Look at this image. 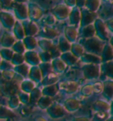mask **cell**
Returning a JSON list of instances; mask_svg holds the SVG:
<instances>
[{"label":"cell","instance_id":"6da1fadb","mask_svg":"<svg viewBox=\"0 0 113 121\" xmlns=\"http://www.w3.org/2000/svg\"><path fill=\"white\" fill-rule=\"evenodd\" d=\"M103 42L102 39L97 37H90L87 38L84 43V48L88 51V53H100L103 50Z\"/></svg>","mask_w":113,"mask_h":121},{"label":"cell","instance_id":"7a4b0ae2","mask_svg":"<svg viewBox=\"0 0 113 121\" xmlns=\"http://www.w3.org/2000/svg\"><path fill=\"white\" fill-rule=\"evenodd\" d=\"M46 112L48 116L52 119H60L64 118L67 113V111L64 105L57 103L52 104L50 107L46 110Z\"/></svg>","mask_w":113,"mask_h":121},{"label":"cell","instance_id":"3957f363","mask_svg":"<svg viewBox=\"0 0 113 121\" xmlns=\"http://www.w3.org/2000/svg\"><path fill=\"white\" fill-rule=\"evenodd\" d=\"M82 72L87 80L97 79L100 75V67L98 64H86L82 66Z\"/></svg>","mask_w":113,"mask_h":121},{"label":"cell","instance_id":"277c9868","mask_svg":"<svg viewBox=\"0 0 113 121\" xmlns=\"http://www.w3.org/2000/svg\"><path fill=\"white\" fill-rule=\"evenodd\" d=\"M58 88L66 94H73L78 90L79 84L76 81H64L59 84Z\"/></svg>","mask_w":113,"mask_h":121},{"label":"cell","instance_id":"5b68a950","mask_svg":"<svg viewBox=\"0 0 113 121\" xmlns=\"http://www.w3.org/2000/svg\"><path fill=\"white\" fill-rule=\"evenodd\" d=\"M64 107L65 108L67 112H75L80 108V102L74 97L67 98L64 103Z\"/></svg>","mask_w":113,"mask_h":121},{"label":"cell","instance_id":"8992f818","mask_svg":"<svg viewBox=\"0 0 113 121\" xmlns=\"http://www.w3.org/2000/svg\"><path fill=\"white\" fill-rule=\"evenodd\" d=\"M25 57V61L27 62V64L31 65H40L41 59L39 53H37L35 51H28L24 54Z\"/></svg>","mask_w":113,"mask_h":121},{"label":"cell","instance_id":"52a82bcc","mask_svg":"<svg viewBox=\"0 0 113 121\" xmlns=\"http://www.w3.org/2000/svg\"><path fill=\"white\" fill-rule=\"evenodd\" d=\"M103 95L107 100H112L113 99V81L108 80L103 82Z\"/></svg>","mask_w":113,"mask_h":121},{"label":"cell","instance_id":"ba28073f","mask_svg":"<svg viewBox=\"0 0 113 121\" xmlns=\"http://www.w3.org/2000/svg\"><path fill=\"white\" fill-rule=\"evenodd\" d=\"M30 80H32L35 82H39V81H43V74L41 72V69L39 66L37 65H34L30 68L29 73H28Z\"/></svg>","mask_w":113,"mask_h":121},{"label":"cell","instance_id":"9c48e42d","mask_svg":"<svg viewBox=\"0 0 113 121\" xmlns=\"http://www.w3.org/2000/svg\"><path fill=\"white\" fill-rule=\"evenodd\" d=\"M52 65V71L56 73H62L65 69V65L66 64L62 60V58H54L51 63Z\"/></svg>","mask_w":113,"mask_h":121},{"label":"cell","instance_id":"30bf717a","mask_svg":"<svg viewBox=\"0 0 113 121\" xmlns=\"http://www.w3.org/2000/svg\"><path fill=\"white\" fill-rule=\"evenodd\" d=\"M92 108L95 111H110V104L107 101H103V100H97L93 104Z\"/></svg>","mask_w":113,"mask_h":121},{"label":"cell","instance_id":"8fae6325","mask_svg":"<svg viewBox=\"0 0 113 121\" xmlns=\"http://www.w3.org/2000/svg\"><path fill=\"white\" fill-rule=\"evenodd\" d=\"M82 61L86 64H99L102 61V57L93 53H85L81 56Z\"/></svg>","mask_w":113,"mask_h":121},{"label":"cell","instance_id":"7c38bea8","mask_svg":"<svg viewBox=\"0 0 113 121\" xmlns=\"http://www.w3.org/2000/svg\"><path fill=\"white\" fill-rule=\"evenodd\" d=\"M101 57H102L103 62H108V61H111L113 59V49L110 44L104 45Z\"/></svg>","mask_w":113,"mask_h":121},{"label":"cell","instance_id":"4fadbf2b","mask_svg":"<svg viewBox=\"0 0 113 121\" xmlns=\"http://www.w3.org/2000/svg\"><path fill=\"white\" fill-rule=\"evenodd\" d=\"M16 116L13 110L9 107L0 105V120L4 119H8V118H13Z\"/></svg>","mask_w":113,"mask_h":121},{"label":"cell","instance_id":"5bb4252c","mask_svg":"<svg viewBox=\"0 0 113 121\" xmlns=\"http://www.w3.org/2000/svg\"><path fill=\"white\" fill-rule=\"evenodd\" d=\"M61 58H62V60H63L66 65H73L74 64L77 63L79 57H76L74 54L70 52V51H67V52L62 53Z\"/></svg>","mask_w":113,"mask_h":121},{"label":"cell","instance_id":"9a60e30c","mask_svg":"<svg viewBox=\"0 0 113 121\" xmlns=\"http://www.w3.org/2000/svg\"><path fill=\"white\" fill-rule=\"evenodd\" d=\"M59 90L58 87H56V84L49 85V86H45L42 90L43 95H46V96H50V97H53L55 96L57 92Z\"/></svg>","mask_w":113,"mask_h":121},{"label":"cell","instance_id":"2e32d148","mask_svg":"<svg viewBox=\"0 0 113 121\" xmlns=\"http://www.w3.org/2000/svg\"><path fill=\"white\" fill-rule=\"evenodd\" d=\"M35 88V81H33L32 80H25L21 82L20 84V89L22 92L30 94L33 89Z\"/></svg>","mask_w":113,"mask_h":121},{"label":"cell","instance_id":"e0dca14e","mask_svg":"<svg viewBox=\"0 0 113 121\" xmlns=\"http://www.w3.org/2000/svg\"><path fill=\"white\" fill-rule=\"evenodd\" d=\"M52 104L53 103H52L51 97L46 96V95H42V97L39 99V101L37 102L36 104L41 110H47Z\"/></svg>","mask_w":113,"mask_h":121},{"label":"cell","instance_id":"ac0fdd59","mask_svg":"<svg viewBox=\"0 0 113 121\" xmlns=\"http://www.w3.org/2000/svg\"><path fill=\"white\" fill-rule=\"evenodd\" d=\"M15 43V38L11 34H4L1 39V44L4 48L12 47Z\"/></svg>","mask_w":113,"mask_h":121},{"label":"cell","instance_id":"d6986e66","mask_svg":"<svg viewBox=\"0 0 113 121\" xmlns=\"http://www.w3.org/2000/svg\"><path fill=\"white\" fill-rule=\"evenodd\" d=\"M71 43L66 37L61 36L59 38V42H58V48H59L60 51L64 53V52H67L71 50Z\"/></svg>","mask_w":113,"mask_h":121},{"label":"cell","instance_id":"ffe728a7","mask_svg":"<svg viewBox=\"0 0 113 121\" xmlns=\"http://www.w3.org/2000/svg\"><path fill=\"white\" fill-rule=\"evenodd\" d=\"M42 95H43V93H42V90L39 89V88H35L32 90V92L29 94V96H30V101H29V104H37V102L39 101V99L42 97Z\"/></svg>","mask_w":113,"mask_h":121},{"label":"cell","instance_id":"44dd1931","mask_svg":"<svg viewBox=\"0 0 113 121\" xmlns=\"http://www.w3.org/2000/svg\"><path fill=\"white\" fill-rule=\"evenodd\" d=\"M102 71L108 77L113 79V61L111 60L108 61V62H104V64L102 66Z\"/></svg>","mask_w":113,"mask_h":121},{"label":"cell","instance_id":"7402d4cb","mask_svg":"<svg viewBox=\"0 0 113 121\" xmlns=\"http://www.w3.org/2000/svg\"><path fill=\"white\" fill-rule=\"evenodd\" d=\"M14 70L17 73L20 74L21 76H23V77H27L28 73H29V67H28V65L27 64H20L19 65H16L15 68H14Z\"/></svg>","mask_w":113,"mask_h":121},{"label":"cell","instance_id":"603a6c76","mask_svg":"<svg viewBox=\"0 0 113 121\" xmlns=\"http://www.w3.org/2000/svg\"><path fill=\"white\" fill-rule=\"evenodd\" d=\"M20 104V100L18 95H13L9 97L8 99V107L11 108L12 110L18 109Z\"/></svg>","mask_w":113,"mask_h":121},{"label":"cell","instance_id":"cb8c5ba5","mask_svg":"<svg viewBox=\"0 0 113 121\" xmlns=\"http://www.w3.org/2000/svg\"><path fill=\"white\" fill-rule=\"evenodd\" d=\"M110 116L108 111H96L94 114L92 121H106Z\"/></svg>","mask_w":113,"mask_h":121},{"label":"cell","instance_id":"d4e9b609","mask_svg":"<svg viewBox=\"0 0 113 121\" xmlns=\"http://www.w3.org/2000/svg\"><path fill=\"white\" fill-rule=\"evenodd\" d=\"M23 43L27 50L32 51L33 49H35V48L36 47L37 43H36V40L33 36H26L24 38Z\"/></svg>","mask_w":113,"mask_h":121},{"label":"cell","instance_id":"484cf974","mask_svg":"<svg viewBox=\"0 0 113 121\" xmlns=\"http://www.w3.org/2000/svg\"><path fill=\"white\" fill-rule=\"evenodd\" d=\"M57 81H58V77L56 75H55L53 73H50L43 78L42 82H43V84L44 86H49V85L56 84V82Z\"/></svg>","mask_w":113,"mask_h":121},{"label":"cell","instance_id":"4316f807","mask_svg":"<svg viewBox=\"0 0 113 121\" xmlns=\"http://www.w3.org/2000/svg\"><path fill=\"white\" fill-rule=\"evenodd\" d=\"M13 55L14 54L13 50H11L9 48H3L0 50V56L2 58H4V60L11 61Z\"/></svg>","mask_w":113,"mask_h":121},{"label":"cell","instance_id":"83f0119b","mask_svg":"<svg viewBox=\"0 0 113 121\" xmlns=\"http://www.w3.org/2000/svg\"><path fill=\"white\" fill-rule=\"evenodd\" d=\"M71 51H72V53L74 54L76 57H80L84 54V47L79 43H73L72 44Z\"/></svg>","mask_w":113,"mask_h":121},{"label":"cell","instance_id":"f1b7e54d","mask_svg":"<svg viewBox=\"0 0 113 121\" xmlns=\"http://www.w3.org/2000/svg\"><path fill=\"white\" fill-rule=\"evenodd\" d=\"M65 37L70 43L75 42L77 38V31L74 27H67L65 30Z\"/></svg>","mask_w":113,"mask_h":121},{"label":"cell","instance_id":"f546056e","mask_svg":"<svg viewBox=\"0 0 113 121\" xmlns=\"http://www.w3.org/2000/svg\"><path fill=\"white\" fill-rule=\"evenodd\" d=\"M39 67H40V69H41V72H42V74H43V78L45 77V76H47L48 74L51 73L52 65H51V64H50L49 62H46V63H43V64L39 65Z\"/></svg>","mask_w":113,"mask_h":121},{"label":"cell","instance_id":"4dcf8cb0","mask_svg":"<svg viewBox=\"0 0 113 121\" xmlns=\"http://www.w3.org/2000/svg\"><path fill=\"white\" fill-rule=\"evenodd\" d=\"M93 93H94L93 85H90V84L84 85L83 87H81V89H80V94L84 97H89V96L92 95Z\"/></svg>","mask_w":113,"mask_h":121},{"label":"cell","instance_id":"1f68e13d","mask_svg":"<svg viewBox=\"0 0 113 121\" xmlns=\"http://www.w3.org/2000/svg\"><path fill=\"white\" fill-rule=\"evenodd\" d=\"M38 45L40 46L41 49L43 51H50V49L53 46L50 40H47V39H41V40H39L38 41Z\"/></svg>","mask_w":113,"mask_h":121},{"label":"cell","instance_id":"d6a6232c","mask_svg":"<svg viewBox=\"0 0 113 121\" xmlns=\"http://www.w3.org/2000/svg\"><path fill=\"white\" fill-rule=\"evenodd\" d=\"M11 61H12V64L13 65H19L23 64L24 63L25 57H24V55H22V54H20V53H15Z\"/></svg>","mask_w":113,"mask_h":121},{"label":"cell","instance_id":"836d02e7","mask_svg":"<svg viewBox=\"0 0 113 121\" xmlns=\"http://www.w3.org/2000/svg\"><path fill=\"white\" fill-rule=\"evenodd\" d=\"M25 49H26L25 45H24L23 43L20 42V41L16 42V43L13 45V50L16 53H20V54L24 53V52H25Z\"/></svg>","mask_w":113,"mask_h":121},{"label":"cell","instance_id":"e575fe53","mask_svg":"<svg viewBox=\"0 0 113 121\" xmlns=\"http://www.w3.org/2000/svg\"><path fill=\"white\" fill-rule=\"evenodd\" d=\"M56 35H57V33H56V31L55 29L46 28V29H44V31H43V35L45 38H50V39H51V38H54L55 36H56Z\"/></svg>","mask_w":113,"mask_h":121},{"label":"cell","instance_id":"d590c367","mask_svg":"<svg viewBox=\"0 0 113 121\" xmlns=\"http://www.w3.org/2000/svg\"><path fill=\"white\" fill-rule=\"evenodd\" d=\"M18 95H19V97H20V100L21 104H25V105H27V104H29V101H30L29 94L25 93V92H21V93L19 94Z\"/></svg>","mask_w":113,"mask_h":121},{"label":"cell","instance_id":"8d00e7d4","mask_svg":"<svg viewBox=\"0 0 113 121\" xmlns=\"http://www.w3.org/2000/svg\"><path fill=\"white\" fill-rule=\"evenodd\" d=\"M94 34H95V30H94L93 27H87L84 28L83 30V36L86 37V38H90V37H93Z\"/></svg>","mask_w":113,"mask_h":121},{"label":"cell","instance_id":"74e56055","mask_svg":"<svg viewBox=\"0 0 113 121\" xmlns=\"http://www.w3.org/2000/svg\"><path fill=\"white\" fill-rule=\"evenodd\" d=\"M39 56H40L41 61H43V63L49 62V61L52 58V57H51V55H50V51H43V52H41V53H39Z\"/></svg>","mask_w":113,"mask_h":121},{"label":"cell","instance_id":"f35d334b","mask_svg":"<svg viewBox=\"0 0 113 121\" xmlns=\"http://www.w3.org/2000/svg\"><path fill=\"white\" fill-rule=\"evenodd\" d=\"M11 67H12V64L9 63V61H7V60H4L3 62H1V64H0V69L3 71L11 70Z\"/></svg>","mask_w":113,"mask_h":121},{"label":"cell","instance_id":"ab89813d","mask_svg":"<svg viewBox=\"0 0 113 121\" xmlns=\"http://www.w3.org/2000/svg\"><path fill=\"white\" fill-rule=\"evenodd\" d=\"M2 75H3L4 79H5V80H11L12 78L13 77L14 73L11 70H5V71H3Z\"/></svg>","mask_w":113,"mask_h":121},{"label":"cell","instance_id":"60d3db41","mask_svg":"<svg viewBox=\"0 0 113 121\" xmlns=\"http://www.w3.org/2000/svg\"><path fill=\"white\" fill-rule=\"evenodd\" d=\"M94 88V93H102L103 89V84L100 83V82H96L93 85Z\"/></svg>","mask_w":113,"mask_h":121},{"label":"cell","instance_id":"b9f144b4","mask_svg":"<svg viewBox=\"0 0 113 121\" xmlns=\"http://www.w3.org/2000/svg\"><path fill=\"white\" fill-rule=\"evenodd\" d=\"M72 121H92V119L86 116H80V117H74Z\"/></svg>","mask_w":113,"mask_h":121},{"label":"cell","instance_id":"7bdbcfd3","mask_svg":"<svg viewBox=\"0 0 113 121\" xmlns=\"http://www.w3.org/2000/svg\"><path fill=\"white\" fill-rule=\"evenodd\" d=\"M34 121H48L46 119V118H44L43 116H37L34 118Z\"/></svg>","mask_w":113,"mask_h":121},{"label":"cell","instance_id":"ee69618b","mask_svg":"<svg viewBox=\"0 0 113 121\" xmlns=\"http://www.w3.org/2000/svg\"><path fill=\"white\" fill-rule=\"evenodd\" d=\"M109 113H110V116H113V99L111 100L110 104V111H109Z\"/></svg>","mask_w":113,"mask_h":121},{"label":"cell","instance_id":"f6af8a7d","mask_svg":"<svg viewBox=\"0 0 113 121\" xmlns=\"http://www.w3.org/2000/svg\"><path fill=\"white\" fill-rule=\"evenodd\" d=\"M109 29L113 32V23H110V25H109Z\"/></svg>","mask_w":113,"mask_h":121},{"label":"cell","instance_id":"bcb514c9","mask_svg":"<svg viewBox=\"0 0 113 121\" xmlns=\"http://www.w3.org/2000/svg\"><path fill=\"white\" fill-rule=\"evenodd\" d=\"M110 44L112 46V48H113V36L110 38Z\"/></svg>","mask_w":113,"mask_h":121},{"label":"cell","instance_id":"7dc6e473","mask_svg":"<svg viewBox=\"0 0 113 121\" xmlns=\"http://www.w3.org/2000/svg\"><path fill=\"white\" fill-rule=\"evenodd\" d=\"M106 121H113V116H110L109 118H108Z\"/></svg>","mask_w":113,"mask_h":121},{"label":"cell","instance_id":"c3c4849f","mask_svg":"<svg viewBox=\"0 0 113 121\" xmlns=\"http://www.w3.org/2000/svg\"><path fill=\"white\" fill-rule=\"evenodd\" d=\"M1 62H2V61H1V56H0V64H1Z\"/></svg>","mask_w":113,"mask_h":121}]
</instances>
